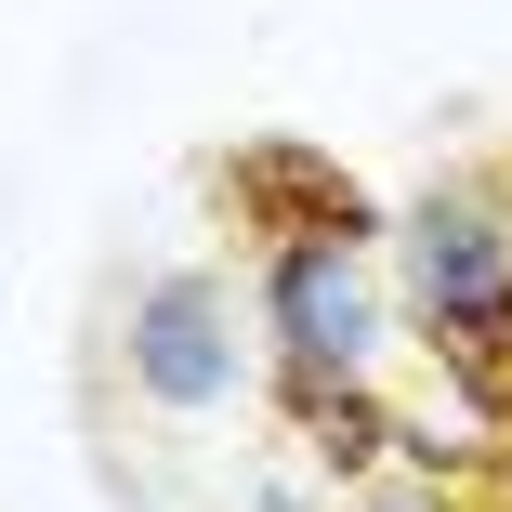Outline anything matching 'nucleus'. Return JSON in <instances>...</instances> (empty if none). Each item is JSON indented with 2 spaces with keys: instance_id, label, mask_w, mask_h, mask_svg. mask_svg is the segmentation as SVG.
Listing matches in <instances>:
<instances>
[{
  "instance_id": "obj_4",
  "label": "nucleus",
  "mask_w": 512,
  "mask_h": 512,
  "mask_svg": "<svg viewBox=\"0 0 512 512\" xmlns=\"http://www.w3.org/2000/svg\"><path fill=\"white\" fill-rule=\"evenodd\" d=\"M224 211H250V237H394L355 197V171L316 158V145H237L224 158Z\"/></svg>"
},
{
  "instance_id": "obj_3",
  "label": "nucleus",
  "mask_w": 512,
  "mask_h": 512,
  "mask_svg": "<svg viewBox=\"0 0 512 512\" xmlns=\"http://www.w3.org/2000/svg\"><path fill=\"white\" fill-rule=\"evenodd\" d=\"M250 302H237V276H211V263H171V276H145L132 302H119V329H106V355H119V394L132 407H158V421H224V407L263 381L250 368Z\"/></svg>"
},
{
  "instance_id": "obj_1",
  "label": "nucleus",
  "mask_w": 512,
  "mask_h": 512,
  "mask_svg": "<svg viewBox=\"0 0 512 512\" xmlns=\"http://www.w3.org/2000/svg\"><path fill=\"white\" fill-rule=\"evenodd\" d=\"M394 316L421 329V355L512 421V171H434L407 184V211L381 237Z\"/></svg>"
},
{
  "instance_id": "obj_2",
  "label": "nucleus",
  "mask_w": 512,
  "mask_h": 512,
  "mask_svg": "<svg viewBox=\"0 0 512 512\" xmlns=\"http://www.w3.org/2000/svg\"><path fill=\"white\" fill-rule=\"evenodd\" d=\"M250 329H263V368L381 381V342L407 329L381 237H250Z\"/></svg>"
},
{
  "instance_id": "obj_5",
  "label": "nucleus",
  "mask_w": 512,
  "mask_h": 512,
  "mask_svg": "<svg viewBox=\"0 0 512 512\" xmlns=\"http://www.w3.org/2000/svg\"><path fill=\"white\" fill-rule=\"evenodd\" d=\"M355 512H473V499H460L447 473H407V460H394V473H368V486H355Z\"/></svg>"
}]
</instances>
